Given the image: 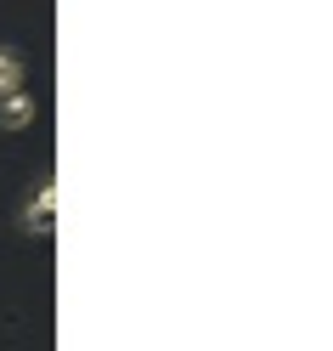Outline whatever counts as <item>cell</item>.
<instances>
[{
  "instance_id": "cell-1",
  "label": "cell",
  "mask_w": 333,
  "mask_h": 351,
  "mask_svg": "<svg viewBox=\"0 0 333 351\" xmlns=\"http://www.w3.org/2000/svg\"><path fill=\"white\" fill-rule=\"evenodd\" d=\"M51 227H57V187L40 182V187H34V204H23V232L51 238Z\"/></svg>"
},
{
  "instance_id": "cell-2",
  "label": "cell",
  "mask_w": 333,
  "mask_h": 351,
  "mask_svg": "<svg viewBox=\"0 0 333 351\" xmlns=\"http://www.w3.org/2000/svg\"><path fill=\"white\" fill-rule=\"evenodd\" d=\"M23 125H34V97H29V85L0 97V130H23Z\"/></svg>"
},
{
  "instance_id": "cell-3",
  "label": "cell",
  "mask_w": 333,
  "mask_h": 351,
  "mask_svg": "<svg viewBox=\"0 0 333 351\" xmlns=\"http://www.w3.org/2000/svg\"><path fill=\"white\" fill-rule=\"evenodd\" d=\"M23 85H29V62L17 57L12 46H0V97H6V91H23Z\"/></svg>"
}]
</instances>
